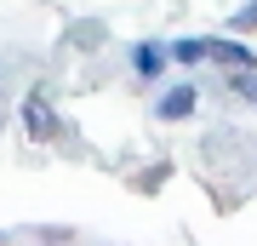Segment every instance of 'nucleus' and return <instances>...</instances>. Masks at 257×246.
I'll use <instances>...</instances> for the list:
<instances>
[{
	"label": "nucleus",
	"instance_id": "f257e3e1",
	"mask_svg": "<svg viewBox=\"0 0 257 246\" xmlns=\"http://www.w3.org/2000/svg\"><path fill=\"white\" fill-rule=\"evenodd\" d=\"M23 126H29V137H57V115L46 109V98H29L23 103Z\"/></svg>",
	"mask_w": 257,
	"mask_h": 246
},
{
	"label": "nucleus",
	"instance_id": "f03ea898",
	"mask_svg": "<svg viewBox=\"0 0 257 246\" xmlns=\"http://www.w3.org/2000/svg\"><path fill=\"white\" fill-rule=\"evenodd\" d=\"M206 57H217V63H229V69H257V57L246 46H234V40H206Z\"/></svg>",
	"mask_w": 257,
	"mask_h": 246
},
{
	"label": "nucleus",
	"instance_id": "7ed1b4c3",
	"mask_svg": "<svg viewBox=\"0 0 257 246\" xmlns=\"http://www.w3.org/2000/svg\"><path fill=\"white\" fill-rule=\"evenodd\" d=\"M194 103H200V92H194V86H172V92H166V103H160V120H183V115H194Z\"/></svg>",
	"mask_w": 257,
	"mask_h": 246
},
{
	"label": "nucleus",
	"instance_id": "20e7f679",
	"mask_svg": "<svg viewBox=\"0 0 257 246\" xmlns=\"http://www.w3.org/2000/svg\"><path fill=\"white\" fill-rule=\"evenodd\" d=\"M132 63H138V74L155 80V74H166V52H160L155 40H143V46H132Z\"/></svg>",
	"mask_w": 257,
	"mask_h": 246
},
{
	"label": "nucleus",
	"instance_id": "39448f33",
	"mask_svg": "<svg viewBox=\"0 0 257 246\" xmlns=\"http://www.w3.org/2000/svg\"><path fill=\"white\" fill-rule=\"evenodd\" d=\"M229 86L240 92V98H251V103H257V74H251V69H234V74H229Z\"/></svg>",
	"mask_w": 257,
	"mask_h": 246
},
{
	"label": "nucleus",
	"instance_id": "423d86ee",
	"mask_svg": "<svg viewBox=\"0 0 257 246\" xmlns=\"http://www.w3.org/2000/svg\"><path fill=\"white\" fill-rule=\"evenodd\" d=\"M172 52H177V57H183V63H200V57H206V40H177V46H172Z\"/></svg>",
	"mask_w": 257,
	"mask_h": 246
}]
</instances>
